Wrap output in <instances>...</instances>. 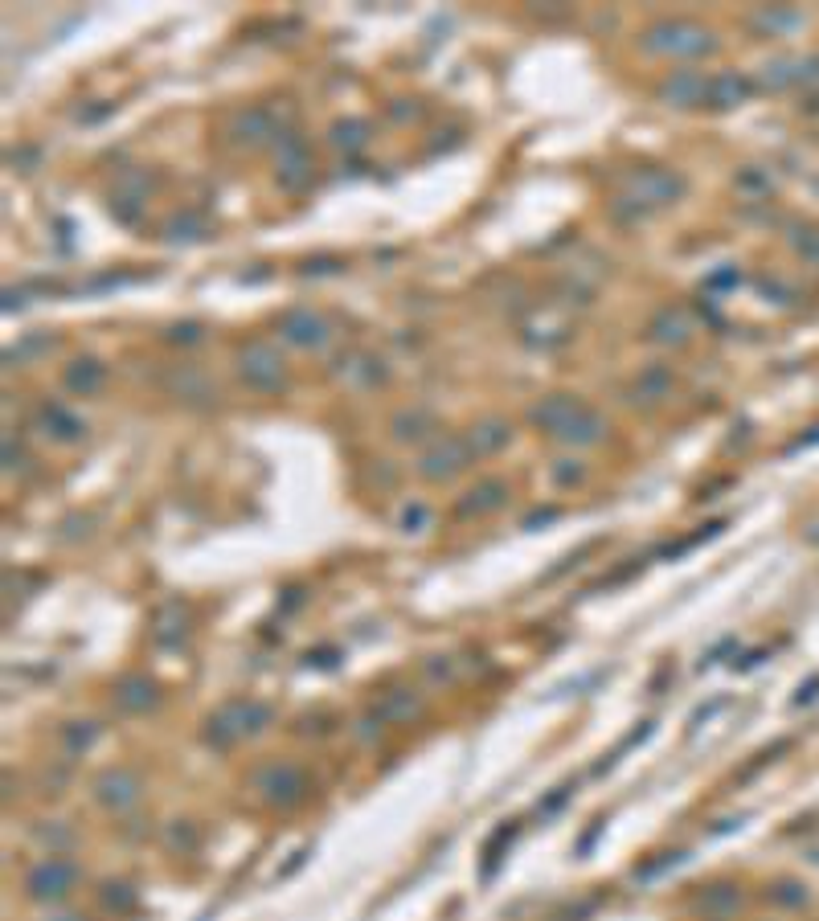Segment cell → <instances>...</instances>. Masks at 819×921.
Instances as JSON below:
<instances>
[{
    "instance_id": "f35d334b",
    "label": "cell",
    "mask_w": 819,
    "mask_h": 921,
    "mask_svg": "<svg viewBox=\"0 0 819 921\" xmlns=\"http://www.w3.org/2000/svg\"><path fill=\"white\" fill-rule=\"evenodd\" d=\"M721 529H725V520H713V524H701V529H697L693 537H684L680 545H668L664 553H668V557H680V553H688V549H693V545H701V541H709V537H717Z\"/></svg>"
},
{
    "instance_id": "f907efd6",
    "label": "cell",
    "mask_w": 819,
    "mask_h": 921,
    "mask_svg": "<svg viewBox=\"0 0 819 921\" xmlns=\"http://www.w3.org/2000/svg\"><path fill=\"white\" fill-rule=\"evenodd\" d=\"M21 463H25V451H21V447H13V438H5V467H9V471H17Z\"/></svg>"
},
{
    "instance_id": "b9f144b4",
    "label": "cell",
    "mask_w": 819,
    "mask_h": 921,
    "mask_svg": "<svg viewBox=\"0 0 819 921\" xmlns=\"http://www.w3.org/2000/svg\"><path fill=\"white\" fill-rule=\"evenodd\" d=\"M512 836H516V827H500L496 836L488 840V848H484V856H488L484 876H492V872H496V864H500V848H504V844H512Z\"/></svg>"
},
{
    "instance_id": "f546056e",
    "label": "cell",
    "mask_w": 819,
    "mask_h": 921,
    "mask_svg": "<svg viewBox=\"0 0 819 921\" xmlns=\"http://www.w3.org/2000/svg\"><path fill=\"white\" fill-rule=\"evenodd\" d=\"M758 86H766V91H787V86H799V58H774V62H766Z\"/></svg>"
},
{
    "instance_id": "83f0119b",
    "label": "cell",
    "mask_w": 819,
    "mask_h": 921,
    "mask_svg": "<svg viewBox=\"0 0 819 921\" xmlns=\"http://www.w3.org/2000/svg\"><path fill=\"white\" fill-rule=\"evenodd\" d=\"M209 234V222L201 213H193V209H185V213H172L168 222H164V238L168 242H201Z\"/></svg>"
},
{
    "instance_id": "ba28073f",
    "label": "cell",
    "mask_w": 819,
    "mask_h": 921,
    "mask_svg": "<svg viewBox=\"0 0 819 921\" xmlns=\"http://www.w3.org/2000/svg\"><path fill=\"white\" fill-rule=\"evenodd\" d=\"M74 885H78V864L66 856H54V852L25 872V893L33 901H62V897H70Z\"/></svg>"
},
{
    "instance_id": "816d5d0a",
    "label": "cell",
    "mask_w": 819,
    "mask_h": 921,
    "mask_svg": "<svg viewBox=\"0 0 819 921\" xmlns=\"http://www.w3.org/2000/svg\"><path fill=\"white\" fill-rule=\"evenodd\" d=\"M803 111H807V115H819V95H811V99L803 103Z\"/></svg>"
},
{
    "instance_id": "7dc6e473",
    "label": "cell",
    "mask_w": 819,
    "mask_h": 921,
    "mask_svg": "<svg viewBox=\"0 0 819 921\" xmlns=\"http://www.w3.org/2000/svg\"><path fill=\"white\" fill-rule=\"evenodd\" d=\"M738 283H742V275H738V271H717V275H709V279H705V287H709V291H713V287H738Z\"/></svg>"
},
{
    "instance_id": "9a60e30c",
    "label": "cell",
    "mask_w": 819,
    "mask_h": 921,
    "mask_svg": "<svg viewBox=\"0 0 819 921\" xmlns=\"http://www.w3.org/2000/svg\"><path fill=\"white\" fill-rule=\"evenodd\" d=\"M758 91V82L742 70H721V74H709V95H705V107L713 111H734L742 103H750Z\"/></svg>"
},
{
    "instance_id": "d6986e66",
    "label": "cell",
    "mask_w": 819,
    "mask_h": 921,
    "mask_svg": "<svg viewBox=\"0 0 819 921\" xmlns=\"http://www.w3.org/2000/svg\"><path fill=\"white\" fill-rule=\"evenodd\" d=\"M582 406H586V402L578 398V393H549V398H541V402L529 410V422H533L537 430H545V434H557Z\"/></svg>"
},
{
    "instance_id": "ac0fdd59",
    "label": "cell",
    "mask_w": 819,
    "mask_h": 921,
    "mask_svg": "<svg viewBox=\"0 0 819 921\" xmlns=\"http://www.w3.org/2000/svg\"><path fill=\"white\" fill-rule=\"evenodd\" d=\"M37 426H41V434L54 438V443H62V447H74V443H82V438H86V422L74 410H66L62 402H46V406H41L37 410Z\"/></svg>"
},
{
    "instance_id": "1f68e13d",
    "label": "cell",
    "mask_w": 819,
    "mask_h": 921,
    "mask_svg": "<svg viewBox=\"0 0 819 921\" xmlns=\"http://www.w3.org/2000/svg\"><path fill=\"white\" fill-rule=\"evenodd\" d=\"M799 25H803L799 9H762V13H754V29H762V33H787V29H799Z\"/></svg>"
},
{
    "instance_id": "ab89813d",
    "label": "cell",
    "mask_w": 819,
    "mask_h": 921,
    "mask_svg": "<svg viewBox=\"0 0 819 921\" xmlns=\"http://www.w3.org/2000/svg\"><path fill=\"white\" fill-rule=\"evenodd\" d=\"M99 897H103V905H107V909H119V913L136 905V893L127 889L123 881H119V885H115V881H111V885H103V893H99Z\"/></svg>"
},
{
    "instance_id": "3957f363",
    "label": "cell",
    "mask_w": 819,
    "mask_h": 921,
    "mask_svg": "<svg viewBox=\"0 0 819 921\" xmlns=\"http://www.w3.org/2000/svg\"><path fill=\"white\" fill-rule=\"evenodd\" d=\"M271 717L275 713H271V705H263V700H230V705H222L205 721V741L226 750V745H234L242 737L263 733L271 725Z\"/></svg>"
},
{
    "instance_id": "8992f818",
    "label": "cell",
    "mask_w": 819,
    "mask_h": 921,
    "mask_svg": "<svg viewBox=\"0 0 819 921\" xmlns=\"http://www.w3.org/2000/svg\"><path fill=\"white\" fill-rule=\"evenodd\" d=\"M254 791L263 795V803L271 807H295V803H304L308 791H312V782L304 774V766H295V762H271L254 774Z\"/></svg>"
},
{
    "instance_id": "681fc988",
    "label": "cell",
    "mask_w": 819,
    "mask_h": 921,
    "mask_svg": "<svg viewBox=\"0 0 819 921\" xmlns=\"http://www.w3.org/2000/svg\"><path fill=\"white\" fill-rule=\"evenodd\" d=\"M557 516H562L557 508H541V512H529V516H525V529H537V524H549V520H557Z\"/></svg>"
},
{
    "instance_id": "d4e9b609",
    "label": "cell",
    "mask_w": 819,
    "mask_h": 921,
    "mask_svg": "<svg viewBox=\"0 0 819 921\" xmlns=\"http://www.w3.org/2000/svg\"><path fill=\"white\" fill-rule=\"evenodd\" d=\"M156 700H160V692H156V684L148 676H123L115 684V705L123 713H148Z\"/></svg>"
},
{
    "instance_id": "5bb4252c",
    "label": "cell",
    "mask_w": 819,
    "mask_h": 921,
    "mask_svg": "<svg viewBox=\"0 0 819 921\" xmlns=\"http://www.w3.org/2000/svg\"><path fill=\"white\" fill-rule=\"evenodd\" d=\"M95 799L107 811H127L140 803V774L127 770V766H111L95 778Z\"/></svg>"
},
{
    "instance_id": "2e32d148",
    "label": "cell",
    "mask_w": 819,
    "mask_h": 921,
    "mask_svg": "<svg viewBox=\"0 0 819 921\" xmlns=\"http://www.w3.org/2000/svg\"><path fill=\"white\" fill-rule=\"evenodd\" d=\"M648 340L664 344V348H684L688 340H693V316H688L680 303H664L660 312L648 320Z\"/></svg>"
},
{
    "instance_id": "9c48e42d",
    "label": "cell",
    "mask_w": 819,
    "mask_h": 921,
    "mask_svg": "<svg viewBox=\"0 0 819 921\" xmlns=\"http://www.w3.org/2000/svg\"><path fill=\"white\" fill-rule=\"evenodd\" d=\"M287 127H291V123H287V119H279V111H275V107L258 103V107H246V111H238V115H234V123H230V140H234L238 148L254 152V148L275 144Z\"/></svg>"
},
{
    "instance_id": "7402d4cb",
    "label": "cell",
    "mask_w": 819,
    "mask_h": 921,
    "mask_svg": "<svg viewBox=\"0 0 819 921\" xmlns=\"http://www.w3.org/2000/svg\"><path fill=\"white\" fill-rule=\"evenodd\" d=\"M463 438H467L471 455H476V459H488V455H496V451H504V447L512 443V422L492 414V418H480Z\"/></svg>"
},
{
    "instance_id": "f1b7e54d",
    "label": "cell",
    "mask_w": 819,
    "mask_h": 921,
    "mask_svg": "<svg viewBox=\"0 0 819 921\" xmlns=\"http://www.w3.org/2000/svg\"><path fill=\"white\" fill-rule=\"evenodd\" d=\"M377 713H381L385 721H410V717H418V713H422V700L414 696V688H394V692H385V696H381Z\"/></svg>"
},
{
    "instance_id": "f6af8a7d",
    "label": "cell",
    "mask_w": 819,
    "mask_h": 921,
    "mask_svg": "<svg viewBox=\"0 0 819 921\" xmlns=\"http://www.w3.org/2000/svg\"><path fill=\"white\" fill-rule=\"evenodd\" d=\"M799 86H819V54L799 58Z\"/></svg>"
},
{
    "instance_id": "484cf974",
    "label": "cell",
    "mask_w": 819,
    "mask_h": 921,
    "mask_svg": "<svg viewBox=\"0 0 819 921\" xmlns=\"http://www.w3.org/2000/svg\"><path fill=\"white\" fill-rule=\"evenodd\" d=\"M185 631H189L185 606H181V602H164V606L156 610V619H152V639H156L160 647H181Z\"/></svg>"
},
{
    "instance_id": "52a82bcc",
    "label": "cell",
    "mask_w": 819,
    "mask_h": 921,
    "mask_svg": "<svg viewBox=\"0 0 819 921\" xmlns=\"http://www.w3.org/2000/svg\"><path fill=\"white\" fill-rule=\"evenodd\" d=\"M471 463H476V455H471L467 438H463V434H443V438H435V443L422 451L418 475L430 479V484H447V479H455V475L467 471Z\"/></svg>"
},
{
    "instance_id": "5b68a950",
    "label": "cell",
    "mask_w": 819,
    "mask_h": 921,
    "mask_svg": "<svg viewBox=\"0 0 819 921\" xmlns=\"http://www.w3.org/2000/svg\"><path fill=\"white\" fill-rule=\"evenodd\" d=\"M271 148H275V185L283 193L299 197V193L312 185V152H308L304 136H299L295 127H287Z\"/></svg>"
},
{
    "instance_id": "277c9868",
    "label": "cell",
    "mask_w": 819,
    "mask_h": 921,
    "mask_svg": "<svg viewBox=\"0 0 819 921\" xmlns=\"http://www.w3.org/2000/svg\"><path fill=\"white\" fill-rule=\"evenodd\" d=\"M234 365H238L242 385L254 389V393H283L287 389V365L279 357V348L267 344V340H246L238 348Z\"/></svg>"
},
{
    "instance_id": "8fae6325",
    "label": "cell",
    "mask_w": 819,
    "mask_h": 921,
    "mask_svg": "<svg viewBox=\"0 0 819 921\" xmlns=\"http://www.w3.org/2000/svg\"><path fill=\"white\" fill-rule=\"evenodd\" d=\"M332 381L344 389H377L390 381V369H385L381 357L365 353V348H353V353H340L332 361Z\"/></svg>"
},
{
    "instance_id": "74e56055",
    "label": "cell",
    "mask_w": 819,
    "mask_h": 921,
    "mask_svg": "<svg viewBox=\"0 0 819 921\" xmlns=\"http://www.w3.org/2000/svg\"><path fill=\"white\" fill-rule=\"evenodd\" d=\"M426 520H430V508L418 504V500H410V504H402V512H398V529H402V533H422Z\"/></svg>"
},
{
    "instance_id": "60d3db41",
    "label": "cell",
    "mask_w": 819,
    "mask_h": 921,
    "mask_svg": "<svg viewBox=\"0 0 819 921\" xmlns=\"http://www.w3.org/2000/svg\"><path fill=\"white\" fill-rule=\"evenodd\" d=\"M140 209H144V201L127 197V193H115V197H111V213H115V222H123V226H132L136 217H140Z\"/></svg>"
},
{
    "instance_id": "cb8c5ba5",
    "label": "cell",
    "mask_w": 819,
    "mask_h": 921,
    "mask_svg": "<svg viewBox=\"0 0 819 921\" xmlns=\"http://www.w3.org/2000/svg\"><path fill=\"white\" fill-rule=\"evenodd\" d=\"M672 385H676V377L668 365H648V369H639V377L631 385V402L635 406H660L672 393Z\"/></svg>"
},
{
    "instance_id": "ffe728a7",
    "label": "cell",
    "mask_w": 819,
    "mask_h": 921,
    "mask_svg": "<svg viewBox=\"0 0 819 921\" xmlns=\"http://www.w3.org/2000/svg\"><path fill=\"white\" fill-rule=\"evenodd\" d=\"M607 430H611L607 418H602L594 406H582L553 438H557V443H566V447H598L602 438H607Z\"/></svg>"
},
{
    "instance_id": "7bdbcfd3",
    "label": "cell",
    "mask_w": 819,
    "mask_h": 921,
    "mask_svg": "<svg viewBox=\"0 0 819 921\" xmlns=\"http://www.w3.org/2000/svg\"><path fill=\"white\" fill-rule=\"evenodd\" d=\"M304 275H336L344 271V258H332V254H320V258H308L304 267H299Z\"/></svg>"
},
{
    "instance_id": "44dd1931",
    "label": "cell",
    "mask_w": 819,
    "mask_h": 921,
    "mask_svg": "<svg viewBox=\"0 0 819 921\" xmlns=\"http://www.w3.org/2000/svg\"><path fill=\"white\" fill-rule=\"evenodd\" d=\"M62 385L74 393V398H95V393L107 385V365L99 357H74L62 369Z\"/></svg>"
},
{
    "instance_id": "6da1fadb",
    "label": "cell",
    "mask_w": 819,
    "mask_h": 921,
    "mask_svg": "<svg viewBox=\"0 0 819 921\" xmlns=\"http://www.w3.org/2000/svg\"><path fill=\"white\" fill-rule=\"evenodd\" d=\"M639 46L656 54V58H709L717 54V33L701 21H688V17H664L652 21L648 29L639 33Z\"/></svg>"
},
{
    "instance_id": "e0dca14e",
    "label": "cell",
    "mask_w": 819,
    "mask_h": 921,
    "mask_svg": "<svg viewBox=\"0 0 819 921\" xmlns=\"http://www.w3.org/2000/svg\"><path fill=\"white\" fill-rule=\"evenodd\" d=\"M504 504H508V479L488 475V479H480L476 488H467V492L459 496L455 512H459L463 520H471V516H492V512H500Z\"/></svg>"
},
{
    "instance_id": "d590c367",
    "label": "cell",
    "mask_w": 819,
    "mask_h": 921,
    "mask_svg": "<svg viewBox=\"0 0 819 921\" xmlns=\"http://www.w3.org/2000/svg\"><path fill=\"white\" fill-rule=\"evenodd\" d=\"M709 913H729V909H738L742 905V893L738 889H729V885H713L709 893H705V901H701Z\"/></svg>"
},
{
    "instance_id": "c3c4849f",
    "label": "cell",
    "mask_w": 819,
    "mask_h": 921,
    "mask_svg": "<svg viewBox=\"0 0 819 921\" xmlns=\"http://www.w3.org/2000/svg\"><path fill=\"white\" fill-rule=\"evenodd\" d=\"M819 700V676L807 684V688H799V696H795V709H807V705H815Z\"/></svg>"
},
{
    "instance_id": "7a4b0ae2",
    "label": "cell",
    "mask_w": 819,
    "mask_h": 921,
    "mask_svg": "<svg viewBox=\"0 0 819 921\" xmlns=\"http://www.w3.org/2000/svg\"><path fill=\"white\" fill-rule=\"evenodd\" d=\"M684 197V177L672 168H639L627 177V193L615 201V217H643L648 209L672 205Z\"/></svg>"
},
{
    "instance_id": "bcb514c9",
    "label": "cell",
    "mask_w": 819,
    "mask_h": 921,
    "mask_svg": "<svg viewBox=\"0 0 819 921\" xmlns=\"http://www.w3.org/2000/svg\"><path fill=\"white\" fill-rule=\"evenodd\" d=\"M570 795H574V786H557V791L537 807V815H553V811H562L566 803H570Z\"/></svg>"
},
{
    "instance_id": "8d00e7d4",
    "label": "cell",
    "mask_w": 819,
    "mask_h": 921,
    "mask_svg": "<svg viewBox=\"0 0 819 921\" xmlns=\"http://www.w3.org/2000/svg\"><path fill=\"white\" fill-rule=\"evenodd\" d=\"M164 340H168V344H181V348H189V344H201V340H205V328H201L197 320H181V324H168Z\"/></svg>"
},
{
    "instance_id": "d6a6232c",
    "label": "cell",
    "mask_w": 819,
    "mask_h": 921,
    "mask_svg": "<svg viewBox=\"0 0 819 921\" xmlns=\"http://www.w3.org/2000/svg\"><path fill=\"white\" fill-rule=\"evenodd\" d=\"M50 348H54V336H50V332H29L17 348H9L5 361H9V365H25L29 357H41V353H50Z\"/></svg>"
},
{
    "instance_id": "f5cc1de1",
    "label": "cell",
    "mask_w": 819,
    "mask_h": 921,
    "mask_svg": "<svg viewBox=\"0 0 819 921\" xmlns=\"http://www.w3.org/2000/svg\"><path fill=\"white\" fill-rule=\"evenodd\" d=\"M54 921H82L78 913H66V917H54Z\"/></svg>"
},
{
    "instance_id": "603a6c76",
    "label": "cell",
    "mask_w": 819,
    "mask_h": 921,
    "mask_svg": "<svg viewBox=\"0 0 819 921\" xmlns=\"http://www.w3.org/2000/svg\"><path fill=\"white\" fill-rule=\"evenodd\" d=\"M439 430V418L430 414L426 406H406L390 418V434L398 438V443H426L430 434Z\"/></svg>"
},
{
    "instance_id": "30bf717a",
    "label": "cell",
    "mask_w": 819,
    "mask_h": 921,
    "mask_svg": "<svg viewBox=\"0 0 819 921\" xmlns=\"http://www.w3.org/2000/svg\"><path fill=\"white\" fill-rule=\"evenodd\" d=\"M275 332L283 344L304 348V353H320V348H328V340H332V324L320 312H312V307H287V312L275 320Z\"/></svg>"
},
{
    "instance_id": "ee69618b",
    "label": "cell",
    "mask_w": 819,
    "mask_h": 921,
    "mask_svg": "<svg viewBox=\"0 0 819 921\" xmlns=\"http://www.w3.org/2000/svg\"><path fill=\"white\" fill-rule=\"evenodd\" d=\"M795 250L807 258V262H819V230H795Z\"/></svg>"
},
{
    "instance_id": "e575fe53",
    "label": "cell",
    "mask_w": 819,
    "mask_h": 921,
    "mask_svg": "<svg viewBox=\"0 0 819 921\" xmlns=\"http://www.w3.org/2000/svg\"><path fill=\"white\" fill-rule=\"evenodd\" d=\"M549 479H553V488H578L586 479V463L582 459H553Z\"/></svg>"
},
{
    "instance_id": "4316f807",
    "label": "cell",
    "mask_w": 819,
    "mask_h": 921,
    "mask_svg": "<svg viewBox=\"0 0 819 921\" xmlns=\"http://www.w3.org/2000/svg\"><path fill=\"white\" fill-rule=\"evenodd\" d=\"M328 144L340 152H361L369 144V123L365 119H336L328 127Z\"/></svg>"
},
{
    "instance_id": "836d02e7",
    "label": "cell",
    "mask_w": 819,
    "mask_h": 921,
    "mask_svg": "<svg viewBox=\"0 0 819 921\" xmlns=\"http://www.w3.org/2000/svg\"><path fill=\"white\" fill-rule=\"evenodd\" d=\"M99 737V725L95 721H70L62 729V750L66 754H82V750H91V741Z\"/></svg>"
},
{
    "instance_id": "7c38bea8",
    "label": "cell",
    "mask_w": 819,
    "mask_h": 921,
    "mask_svg": "<svg viewBox=\"0 0 819 921\" xmlns=\"http://www.w3.org/2000/svg\"><path fill=\"white\" fill-rule=\"evenodd\" d=\"M660 103L668 107H680V111H693V107H705V95H709V74L693 70V66H680L672 70L660 86H656Z\"/></svg>"
},
{
    "instance_id": "4dcf8cb0",
    "label": "cell",
    "mask_w": 819,
    "mask_h": 921,
    "mask_svg": "<svg viewBox=\"0 0 819 921\" xmlns=\"http://www.w3.org/2000/svg\"><path fill=\"white\" fill-rule=\"evenodd\" d=\"M734 189H738L742 197H750V201H762V197L774 193V177H770L762 164H746L738 177H734Z\"/></svg>"
},
{
    "instance_id": "4fadbf2b",
    "label": "cell",
    "mask_w": 819,
    "mask_h": 921,
    "mask_svg": "<svg viewBox=\"0 0 819 921\" xmlns=\"http://www.w3.org/2000/svg\"><path fill=\"white\" fill-rule=\"evenodd\" d=\"M160 385L168 398H177V402H189V406H209L213 398H218V389H213V381L197 369V365H168L160 373Z\"/></svg>"
}]
</instances>
